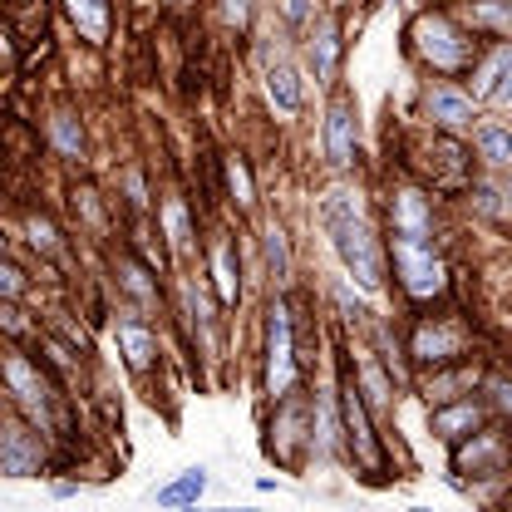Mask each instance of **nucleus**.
I'll use <instances>...</instances> for the list:
<instances>
[{
	"instance_id": "nucleus-1",
	"label": "nucleus",
	"mask_w": 512,
	"mask_h": 512,
	"mask_svg": "<svg viewBox=\"0 0 512 512\" xmlns=\"http://www.w3.org/2000/svg\"><path fill=\"white\" fill-rule=\"evenodd\" d=\"M320 222H325V232H330L340 261H345V271H350L360 286L375 291L384 281V252H380V242H375V232H370V222L360 217L355 197H350V192H330V197L320 202Z\"/></svg>"
},
{
	"instance_id": "nucleus-2",
	"label": "nucleus",
	"mask_w": 512,
	"mask_h": 512,
	"mask_svg": "<svg viewBox=\"0 0 512 512\" xmlns=\"http://www.w3.org/2000/svg\"><path fill=\"white\" fill-rule=\"evenodd\" d=\"M296 375H301V365H296L291 306L276 301V306H271V320H266V389H271V399H286V394L296 389Z\"/></svg>"
},
{
	"instance_id": "nucleus-3",
	"label": "nucleus",
	"mask_w": 512,
	"mask_h": 512,
	"mask_svg": "<svg viewBox=\"0 0 512 512\" xmlns=\"http://www.w3.org/2000/svg\"><path fill=\"white\" fill-rule=\"evenodd\" d=\"M414 50L434 64L439 74H458L473 64V45L458 35V25L448 15H419L414 20Z\"/></svg>"
},
{
	"instance_id": "nucleus-4",
	"label": "nucleus",
	"mask_w": 512,
	"mask_h": 512,
	"mask_svg": "<svg viewBox=\"0 0 512 512\" xmlns=\"http://www.w3.org/2000/svg\"><path fill=\"white\" fill-rule=\"evenodd\" d=\"M394 266H399V281L414 301H434L448 291L444 261L434 256V242H399L394 237Z\"/></svg>"
},
{
	"instance_id": "nucleus-5",
	"label": "nucleus",
	"mask_w": 512,
	"mask_h": 512,
	"mask_svg": "<svg viewBox=\"0 0 512 512\" xmlns=\"http://www.w3.org/2000/svg\"><path fill=\"white\" fill-rule=\"evenodd\" d=\"M463 350H468V330L458 320H424L409 340V355L419 365H453Z\"/></svg>"
},
{
	"instance_id": "nucleus-6",
	"label": "nucleus",
	"mask_w": 512,
	"mask_h": 512,
	"mask_svg": "<svg viewBox=\"0 0 512 512\" xmlns=\"http://www.w3.org/2000/svg\"><path fill=\"white\" fill-rule=\"evenodd\" d=\"M340 414H345V429L355 439V458L365 463H380V439L370 429V409H365V394H360V380H340Z\"/></svg>"
},
{
	"instance_id": "nucleus-7",
	"label": "nucleus",
	"mask_w": 512,
	"mask_h": 512,
	"mask_svg": "<svg viewBox=\"0 0 512 512\" xmlns=\"http://www.w3.org/2000/svg\"><path fill=\"white\" fill-rule=\"evenodd\" d=\"M389 217H394V237L399 242H434V212H429V197L419 188L394 192Z\"/></svg>"
},
{
	"instance_id": "nucleus-8",
	"label": "nucleus",
	"mask_w": 512,
	"mask_h": 512,
	"mask_svg": "<svg viewBox=\"0 0 512 512\" xmlns=\"http://www.w3.org/2000/svg\"><path fill=\"white\" fill-rule=\"evenodd\" d=\"M0 375H5V384L15 389L20 409L45 429V424H50V394H45V384H40V375H35V365H30V360H20V355H10V360L0 365Z\"/></svg>"
},
{
	"instance_id": "nucleus-9",
	"label": "nucleus",
	"mask_w": 512,
	"mask_h": 512,
	"mask_svg": "<svg viewBox=\"0 0 512 512\" xmlns=\"http://www.w3.org/2000/svg\"><path fill=\"white\" fill-rule=\"evenodd\" d=\"M45 463V444L30 429H0V473L10 478H30Z\"/></svg>"
},
{
	"instance_id": "nucleus-10",
	"label": "nucleus",
	"mask_w": 512,
	"mask_h": 512,
	"mask_svg": "<svg viewBox=\"0 0 512 512\" xmlns=\"http://www.w3.org/2000/svg\"><path fill=\"white\" fill-rule=\"evenodd\" d=\"M434 414H429V424H434V434L448 439V444H458L463 434H473L478 424H483V404L478 399H444V404H429Z\"/></svg>"
},
{
	"instance_id": "nucleus-11",
	"label": "nucleus",
	"mask_w": 512,
	"mask_h": 512,
	"mask_svg": "<svg viewBox=\"0 0 512 512\" xmlns=\"http://www.w3.org/2000/svg\"><path fill=\"white\" fill-rule=\"evenodd\" d=\"M355 143H360V128H355V109L345 99H335L330 119H325V158L335 168H350L355 163Z\"/></svg>"
},
{
	"instance_id": "nucleus-12",
	"label": "nucleus",
	"mask_w": 512,
	"mask_h": 512,
	"mask_svg": "<svg viewBox=\"0 0 512 512\" xmlns=\"http://www.w3.org/2000/svg\"><path fill=\"white\" fill-rule=\"evenodd\" d=\"M424 114L444 128V133H463V128H473V99L458 94V89H448V84H434V89L424 94Z\"/></svg>"
},
{
	"instance_id": "nucleus-13",
	"label": "nucleus",
	"mask_w": 512,
	"mask_h": 512,
	"mask_svg": "<svg viewBox=\"0 0 512 512\" xmlns=\"http://www.w3.org/2000/svg\"><path fill=\"white\" fill-rule=\"evenodd\" d=\"M512 55H508V45H498L493 55H488V64L473 74V94L478 99H488V104H508V94H512Z\"/></svg>"
},
{
	"instance_id": "nucleus-14",
	"label": "nucleus",
	"mask_w": 512,
	"mask_h": 512,
	"mask_svg": "<svg viewBox=\"0 0 512 512\" xmlns=\"http://www.w3.org/2000/svg\"><path fill=\"white\" fill-rule=\"evenodd\" d=\"M69 20L79 25V35L89 45H104L109 40V0H64Z\"/></svg>"
},
{
	"instance_id": "nucleus-15",
	"label": "nucleus",
	"mask_w": 512,
	"mask_h": 512,
	"mask_svg": "<svg viewBox=\"0 0 512 512\" xmlns=\"http://www.w3.org/2000/svg\"><path fill=\"white\" fill-rule=\"evenodd\" d=\"M119 350H124L128 370H148V365H153V355H158L153 335H148L138 320H119Z\"/></svg>"
},
{
	"instance_id": "nucleus-16",
	"label": "nucleus",
	"mask_w": 512,
	"mask_h": 512,
	"mask_svg": "<svg viewBox=\"0 0 512 512\" xmlns=\"http://www.w3.org/2000/svg\"><path fill=\"white\" fill-rule=\"evenodd\" d=\"M439 370V365H434ZM473 384H478V375L468 370V365H458V370H439L434 380L424 384V399L429 404H444V399H458V394H473Z\"/></svg>"
},
{
	"instance_id": "nucleus-17",
	"label": "nucleus",
	"mask_w": 512,
	"mask_h": 512,
	"mask_svg": "<svg viewBox=\"0 0 512 512\" xmlns=\"http://www.w3.org/2000/svg\"><path fill=\"white\" fill-rule=\"evenodd\" d=\"M266 94H271L286 114H296L301 99H306V94H301V74H296L291 64H271V74H266Z\"/></svg>"
},
{
	"instance_id": "nucleus-18",
	"label": "nucleus",
	"mask_w": 512,
	"mask_h": 512,
	"mask_svg": "<svg viewBox=\"0 0 512 512\" xmlns=\"http://www.w3.org/2000/svg\"><path fill=\"white\" fill-rule=\"evenodd\" d=\"M50 138H55V148H60L64 158H79V153H84V128H79V119H74L69 109H60V114L50 119Z\"/></svg>"
},
{
	"instance_id": "nucleus-19",
	"label": "nucleus",
	"mask_w": 512,
	"mask_h": 512,
	"mask_svg": "<svg viewBox=\"0 0 512 512\" xmlns=\"http://www.w3.org/2000/svg\"><path fill=\"white\" fill-rule=\"evenodd\" d=\"M478 148H483L488 168H508V163H512V143H508V133H503L498 124L478 128Z\"/></svg>"
},
{
	"instance_id": "nucleus-20",
	"label": "nucleus",
	"mask_w": 512,
	"mask_h": 512,
	"mask_svg": "<svg viewBox=\"0 0 512 512\" xmlns=\"http://www.w3.org/2000/svg\"><path fill=\"white\" fill-rule=\"evenodd\" d=\"M217 291H222V306H237V252H232V242H222L217 247Z\"/></svg>"
},
{
	"instance_id": "nucleus-21",
	"label": "nucleus",
	"mask_w": 512,
	"mask_h": 512,
	"mask_svg": "<svg viewBox=\"0 0 512 512\" xmlns=\"http://www.w3.org/2000/svg\"><path fill=\"white\" fill-rule=\"evenodd\" d=\"M473 20H478V25H488L493 35H508L512 30L508 0H478V5H473Z\"/></svg>"
},
{
	"instance_id": "nucleus-22",
	"label": "nucleus",
	"mask_w": 512,
	"mask_h": 512,
	"mask_svg": "<svg viewBox=\"0 0 512 512\" xmlns=\"http://www.w3.org/2000/svg\"><path fill=\"white\" fill-rule=\"evenodd\" d=\"M266 261H271L276 281H286V276H291V252H286V232H281L276 222L266 227Z\"/></svg>"
},
{
	"instance_id": "nucleus-23",
	"label": "nucleus",
	"mask_w": 512,
	"mask_h": 512,
	"mask_svg": "<svg viewBox=\"0 0 512 512\" xmlns=\"http://www.w3.org/2000/svg\"><path fill=\"white\" fill-rule=\"evenodd\" d=\"M119 271H124V286L143 301V306H148V301H158V286L148 281V271H143L138 261H119Z\"/></svg>"
},
{
	"instance_id": "nucleus-24",
	"label": "nucleus",
	"mask_w": 512,
	"mask_h": 512,
	"mask_svg": "<svg viewBox=\"0 0 512 512\" xmlns=\"http://www.w3.org/2000/svg\"><path fill=\"white\" fill-rule=\"evenodd\" d=\"M202 488H207V478H202V473L192 468L183 483H173V488H163V493H158V503H163V508H173V503H192V498H197Z\"/></svg>"
},
{
	"instance_id": "nucleus-25",
	"label": "nucleus",
	"mask_w": 512,
	"mask_h": 512,
	"mask_svg": "<svg viewBox=\"0 0 512 512\" xmlns=\"http://www.w3.org/2000/svg\"><path fill=\"white\" fill-rule=\"evenodd\" d=\"M25 232H30V242L45 256L60 252V237H55V222H50V217H25Z\"/></svg>"
},
{
	"instance_id": "nucleus-26",
	"label": "nucleus",
	"mask_w": 512,
	"mask_h": 512,
	"mask_svg": "<svg viewBox=\"0 0 512 512\" xmlns=\"http://www.w3.org/2000/svg\"><path fill=\"white\" fill-rule=\"evenodd\" d=\"M335 50H340L335 25H325V30H320V40L311 45V55H316V74H330V69H335Z\"/></svg>"
},
{
	"instance_id": "nucleus-27",
	"label": "nucleus",
	"mask_w": 512,
	"mask_h": 512,
	"mask_svg": "<svg viewBox=\"0 0 512 512\" xmlns=\"http://www.w3.org/2000/svg\"><path fill=\"white\" fill-rule=\"evenodd\" d=\"M227 183H232V197H237L242 207H252V173H247V163H242V158H232V163H227Z\"/></svg>"
},
{
	"instance_id": "nucleus-28",
	"label": "nucleus",
	"mask_w": 512,
	"mask_h": 512,
	"mask_svg": "<svg viewBox=\"0 0 512 512\" xmlns=\"http://www.w3.org/2000/svg\"><path fill=\"white\" fill-rule=\"evenodd\" d=\"M20 291H25V271H20V266H10V261H0V296H5V301H15Z\"/></svg>"
},
{
	"instance_id": "nucleus-29",
	"label": "nucleus",
	"mask_w": 512,
	"mask_h": 512,
	"mask_svg": "<svg viewBox=\"0 0 512 512\" xmlns=\"http://www.w3.org/2000/svg\"><path fill=\"white\" fill-rule=\"evenodd\" d=\"M163 217H168V232H173V242L183 247V242L192 237V232H188V212H183V202H168V212H163Z\"/></svg>"
},
{
	"instance_id": "nucleus-30",
	"label": "nucleus",
	"mask_w": 512,
	"mask_h": 512,
	"mask_svg": "<svg viewBox=\"0 0 512 512\" xmlns=\"http://www.w3.org/2000/svg\"><path fill=\"white\" fill-rule=\"evenodd\" d=\"M478 207H483V212H493V217H503V192L483 188V192H478Z\"/></svg>"
},
{
	"instance_id": "nucleus-31",
	"label": "nucleus",
	"mask_w": 512,
	"mask_h": 512,
	"mask_svg": "<svg viewBox=\"0 0 512 512\" xmlns=\"http://www.w3.org/2000/svg\"><path fill=\"white\" fill-rule=\"evenodd\" d=\"M0 325H5V330H15V335H25V320H20L15 306H0Z\"/></svg>"
},
{
	"instance_id": "nucleus-32",
	"label": "nucleus",
	"mask_w": 512,
	"mask_h": 512,
	"mask_svg": "<svg viewBox=\"0 0 512 512\" xmlns=\"http://www.w3.org/2000/svg\"><path fill=\"white\" fill-rule=\"evenodd\" d=\"M286 15H291V20H306L311 5H306V0H286Z\"/></svg>"
},
{
	"instance_id": "nucleus-33",
	"label": "nucleus",
	"mask_w": 512,
	"mask_h": 512,
	"mask_svg": "<svg viewBox=\"0 0 512 512\" xmlns=\"http://www.w3.org/2000/svg\"><path fill=\"white\" fill-rule=\"evenodd\" d=\"M227 15H232L237 25H247V0H227Z\"/></svg>"
},
{
	"instance_id": "nucleus-34",
	"label": "nucleus",
	"mask_w": 512,
	"mask_h": 512,
	"mask_svg": "<svg viewBox=\"0 0 512 512\" xmlns=\"http://www.w3.org/2000/svg\"><path fill=\"white\" fill-rule=\"evenodd\" d=\"M168 5H192V0H168Z\"/></svg>"
},
{
	"instance_id": "nucleus-35",
	"label": "nucleus",
	"mask_w": 512,
	"mask_h": 512,
	"mask_svg": "<svg viewBox=\"0 0 512 512\" xmlns=\"http://www.w3.org/2000/svg\"><path fill=\"white\" fill-rule=\"evenodd\" d=\"M0 247H5V237H0Z\"/></svg>"
}]
</instances>
